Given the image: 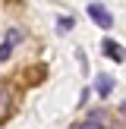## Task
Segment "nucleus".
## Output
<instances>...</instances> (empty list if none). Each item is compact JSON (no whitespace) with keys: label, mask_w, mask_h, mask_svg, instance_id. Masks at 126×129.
<instances>
[{"label":"nucleus","mask_w":126,"mask_h":129,"mask_svg":"<svg viewBox=\"0 0 126 129\" xmlns=\"http://www.w3.org/2000/svg\"><path fill=\"white\" fill-rule=\"evenodd\" d=\"M88 16H91V22L101 25V28H110L113 25V16L107 13V6H101V3H88Z\"/></svg>","instance_id":"nucleus-1"},{"label":"nucleus","mask_w":126,"mask_h":129,"mask_svg":"<svg viewBox=\"0 0 126 129\" xmlns=\"http://www.w3.org/2000/svg\"><path fill=\"white\" fill-rule=\"evenodd\" d=\"M19 38H22V31H10L6 35V44H19Z\"/></svg>","instance_id":"nucleus-7"},{"label":"nucleus","mask_w":126,"mask_h":129,"mask_svg":"<svg viewBox=\"0 0 126 129\" xmlns=\"http://www.w3.org/2000/svg\"><path fill=\"white\" fill-rule=\"evenodd\" d=\"M76 129H104V113H101V110L88 113V120H79Z\"/></svg>","instance_id":"nucleus-2"},{"label":"nucleus","mask_w":126,"mask_h":129,"mask_svg":"<svg viewBox=\"0 0 126 129\" xmlns=\"http://www.w3.org/2000/svg\"><path fill=\"white\" fill-rule=\"evenodd\" d=\"M104 54H107V57H110V60H113V63H123V60H126V50H123V47H120V44H117V41H104Z\"/></svg>","instance_id":"nucleus-3"},{"label":"nucleus","mask_w":126,"mask_h":129,"mask_svg":"<svg viewBox=\"0 0 126 129\" xmlns=\"http://www.w3.org/2000/svg\"><path fill=\"white\" fill-rule=\"evenodd\" d=\"M123 113H126V101H123Z\"/></svg>","instance_id":"nucleus-8"},{"label":"nucleus","mask_w":126,"mask_h":129,"mask_svg":"<svg viewBox=\"0 0 126 129\" xmlns=\"http://www.w3.org/2000/svg\"><path fill=\"white\" fill-rule=\"evenodd\" d=\"M94 91H98V94H110V91H113V76L101 73L98 79H94Z\"/></svg>","instance_id":"nucleus-4"},{"label":"nucleus","mask_w":126,"mask_h":129,"mask_svg":"<svg viewBox=\"0 0 126 129\" xmlns=\"http://www.w3.org/2000/svg\"><path fill=\"white\" fill-rule=\"evenodd\" d=\"M10 50H13V44H6V41H3V44H0V63H3V60H6V57H10Z\"/></svg>","instance_id":"nucleus-5"},{"label":"nucleus","mask_w":126,"mask_h":129,"mask_svg":"<svg viewBox=\"0 0 126 129\" xmlns=\"http://www.w3.org/2000/svg\"><path fill=\"white\" fill-rule=\"evenodd\" d=\"M57 28H60V31H69V28H73V19H60V22H57Z\"/></svg>","instance_id":"nucleus-6"}]
</instances>
